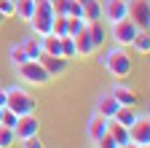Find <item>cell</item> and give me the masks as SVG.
I'll use <instances>...</instances> for the list:
<instances>
[{
	"label": "cell",
	"mask_w": 150,
	"mask_h": 148,
	"mask_svg": "<svg viewBox=\"0 0 150 148\" xmlns=\"http://www.w3.org/2000/svg\"><path fill=\"white\" fill-rule=\"evenodd\" d=\"M97 65L102 70H107L112 78H129L131 70H134V57L123 46H110L105 54L97 57Z\"/></svg>",
	"instance_id": "obj_1"
},
{
	"label": "cell",
	"mask_w": 150,
	"mask_h": 148,
	"mask_svg": "<svg viewBox=\"0 0 150 148\" xmlns=\"http://www.w3.org/2000/svg\"><path fill=\"white\" fill-rule=\"evenodd\" d=\"M6 92H8L6 108H8V110H13L16 116H27V113H35V110H38V100L30 94L24 86L13 84V86H6Z\"/></svg>",
	"instance_id": "obj_2"
},
{
	"label": "cell",
	"mask_w": 150,
	"mask_h": 148,
	"mask_svg": "<svg viewBox=\"0 0 150 148\" xmlns=\"http://www.w3.org/2000/svg\"><path fill=\"white\" fill-rule=\"evenodd\" d=\"M13 70H16V76L22 78L24 84H30V86H46V84H51V76L40 65V59H27L24 65H19Z\"/></svg>",
	"instance_id": "obj_3"
},
{
	"label": "cell",
	"mask_w": 150,
	"mask_h": 148,
	"mask_svg": "<svg viewBox=\"0 0 150 148\" xmlns=\"http://www.w3.org/2000/svg\"><path fill=\"white\" fill-rule=\"evenodd\" d=\"M137 32H139V27H137L134 22H131L129 16H126V19H121V22H112L107 35H110L112 41H115V46H123V49H129Z\"/></svg>",
	"instance_id": "obj_4"
},
{
	"label": "cell",
	"mask_w": 150,
	"mask_h": 148,
	"mask_svg": "<svg viewBox=\"0 0 150 148\" xmlns=\"http://www.w3.org/2000/svg\"><path fill=\"white\" fill-rule=\"evenodd\" d=\"M110 94L115 97L118 105H126V108H137V100H139L134 86H131L126 78H115V84L110 86Z\"/></svg>",
	"instance_id": "obj_5"
},
{
	"label": "cell",
	"mask_w": 150,
	"mask_h": 148,
	"mask_svg": "<svg viewBox=\"0 0 150 148\" xmlns=\"http://www.w3.org/2000/svg\"><path fill=\"white\" fill-rule=\"evenodd\" d=\"M129 137L134 145H150V121H147V110L137 113V121L129 127Z\"/></svg>",
	"instance_id": "obj_6"
},
{
	"label": "cell",
	"mask_w": 150,
	"mask_h": 148,
	"mask_svg": "<svg viewBox=\"0 0 150 148\" xmlns=\"http://www.w3.org/2000/svg\"><path fill=\"white\" fill-rule=\"evenodd\" d=\"M126 16L139 30H147L150 27V3L147 0H129V14Z\"/></svg>",
	"instance_id": "obj_7"
},
{
	"label": "cell",
	"mask_w": 150,
	"mask_h": 148,
	"mask_svg": "<svg viewBox=\"0 0 150 148\" xmlns=\"http://www.w3.org/2000/svg\"><path fill=\"white\" fill-rule=\"evenodd\" d=\"M13 132H16V140L22 143L32 135H40V119H38L35 113H27V116H19L16 127H13Z\"/></svg>",
	"instance_id": "obj_8"
},
{
	"label": "cell",
	"mask_w": 150,
	"mask_h": 148,
	"mask_svg": "<svg viewBox=\"0 0 150 148\" xmlns=\"http://www.w3.org/2000/svg\"><path fill=\"white\" fill-rule=\"evenodd\" d=\"M126 14H129V0H105L102 3V22L107 24L126 19Z\"/></svg>",
	"instance_id": "obj_9"
},
{
	"label": "cell",
	"mask_w": 150,
	"mask_h": 148,
	"mask_svg": "<svg viewBox=\"0 0 150 148\" xmlns=\"http://www.w3.org/2000/svg\"><path fill=\"white\" fill-rule=\"evenodd\" d=\"M40 65L46 67V73H48L51 81H54V78H59V76L67 73L70 59H64V57H51V54H40Z\"/></svg>",
	"instance_id": "obj_10"
},
{
	"label": "cell",
	"mask_w": 150,
	"mask_h": 148,
	"mask_svg": "<svg viewBox=\"0 0 150 148\" xmlns=\"http://www.w3.org/2000/svg\"><path fill=\"white\" fill-rule=\"evenodd\" d=\"M107 121H110V119H105V116H99V113H91V119L86 121V137H88L91 143H97L102 135H107Z\"/></svg>",
	"instance_id": "obj_11"
},
{
	"label": "cell",
	"mask_w": 150,
	"mask_h": 148,
	"mask_svg": "<svg viewBox=\"0 0 150 148\" xmlns=\"http://www.w3.org/2000/svg\"><path fill=\"white\" fill-rule=\"evenodd\" d=\"M118 102H115V97L110 94V92H102V94L97 97V105H94V113H99V116H105V119H112L118 113Z\"/></svg>",
	"instance_id": "obj_12"
},
{
	"label": "cell",
	"mask_w": 150,
	"mask_h": 148,
	"mask_svg": "<svg viewBox=\"0 0 150 148\" xmlns=\"http://www.w3.org/2000/svg\"><path fill=\"white\" fill-rule=\"evenodd\" d=\"M72 41H75V51H78V57H81V59H83V57H91V54L97 51V49H94V43H91V35H88L86 27H83L81 32H75V35H72Z\"/></svg>",
	"instance_id": "obj_13"
},
{
	"label": "cell",
	"mask_w": 150,
	"mask_h": 148,
	"mask_svg": "<svg viewBox=\"0 0 150 148\" xmlns=\"http://www.w3.org/2000/svg\"><path fill=\"white\" fill-rule=\"evenodd\" d=\"M86 30H88V35H91V43H94V49H102L105 43H107V38H110V35H107V27L102 24V22H88L86 24Z\"/></svg>",
	"instance_id": "obj_14"
},
{
	"label": "cell",
	"mask_w": 150,
	"mask_h": 148,
	"mask_svg": "<svg viewBox=\"0 0 150 148\" xmlns=\"http://www.w3.org/2000/svg\"><path fill=\"white\" fill-rule=\"evenodd\" d=\"M107 135L115 140L118 145H131V137H129V127H123V124H118V121H107Z\"/></svg>",
	"instance_id": "obj_15"
},
{
	"label": "cell",
	"mask_w": 150,
	"mask_h": 148,
	"mask_svg": "<svg viewBox=\"0 0 150 148\" xmlns=\"http://www.w3.org/2000/svg\"><path fill=\"white\" fill-rule=\"evenodd\" d=\"M22 49L30 59H40L43 54V46H40V35H27V38L22 41Z\"/></svg>",
	"instance_id": "obj_16"
},
{
	"label": "cell",
	"mask_w": 150,
	"mask_h": 148,
	"mask_svg": "<svg viewBox=\"0 0 150 148\" xmlns=\"http://www.w3.org/2000/svg\"><path fill=\"white\" fill-rule=\"evenodd\" d=\"M40 46H43V54H51V57H62V46H59V35H43L40 38Z\"/></svg>",
	"instance_id": "obj_17"
},
{
	"label": "cell",
	"mask_w": 150,
	"mask_h": 148,
	"mask_svg": "<svg viewBox=\"0 0 150 148\" xmlns=\"http://www.w3.org/2000/svg\"><path fill=\"white\" fill-rule=\"evenodd\" d=\"M131 49H134L139 57H147V51H150V32L147 30H139L134 35V41H131Z\"/></svg>",
	"instance_id": "obj_18"
},
{
	"label": "cell",
	"mask_w": 150,
	"mask_h": 148,
	"mask_svg": "<svg viewBox=\"0 0 150 148\" xmlns=\"http://www.w3.org/2000/svg\"><path fill=\"white\" fill-rule=\"evenodd\" d=\"M83 19L86 22H102V0H88L83 6Z\"/></svg>",
	"instance_id": "obj_19"
},
{
	"label": "cell",
	"mask_w": 150,
	"mask_h": 148,
	"mask_svg": "<svg viewBox=\"0 0 150 148\" xmlns=\"http://www.w3.org/2000/svg\"><path fill=\"white\" fill-rule=\"evenodd\" d=\"M16 19H22V22H30L32 16H35V0H16Z\"/></svg>",
	"instance_id": "obj_20"
},
{
	"label": "cell",
	"mask_w": 150,
	"mask_h": 148,
	"mask_svg": "<svg viewBox=\"0 0 150 148\" xmlns=\"http://www.w3.org/2000/svg\"><path fill=\"white\" fill-rule=\"evenodd\" d=\"M112 121H118V124H123V127H131V124L137 121V108H126V105H121L118 113L112 116Z\"/></svg>",
	"instance_id": "obj_21"
},
{
	"label": "cell",
	"mask_w": 150,
	"mask_h": 148,
	"mask_svg": "<svg viewBox=\"0 0 150 148\" xmlns=\"http://www.w3.org/2000/svg\"><path fill=\"white\" fill-rule=\"evenodd\" d=\"M30 57L24 54V49H22V43H11L8 46V62L13 65V67H19V65H24Z\"/></svg>",
	"instance_id": "obj_22"
},
{
	"label": "cell",
	"mask_w": 150,
	"mask_h": 148,
	"mask_svg": "<svg viewBox=\"0 0 150 148\" xmlns=\"http://www.w3.org/2000/svg\"><path fill=\"white\" fill-rule=\"evenodd\" d=\"M59 46H62V57H64V59H78V51H75L72 35H62V38H59Z\"/></svg>",
	"instance_id": "obj_23"
},
{
	"label": "cell",
	"mask_w": 150,
	"mask_h": 148,
	"mask_svg": "<svg viewBox=\"0 0 150 148\" xmlns=\"http://www.w3.org/2000/svg\"><path fill=\"white\" fill-rule=\"evenodd\" d=\"M19 140H16V132L11 127H3L0 124V148H13Z\"/></svg>",
	"instance_id": "obj_24"
},
{
	"label": "cell",
	"mask_w": 150,
	"mask_h": 148,
	"mask_svg": "<svg viewBox=\"0 0 150 148\" xmlns=\"http://www.w3.org/2000/svg\"><path fill=\"white\" fill-rule=\"evenodd\" d=\"M51 32L59 35V38H62V35H67V16H64V14H56L54 19H51Z\"/></svg>",
	"instance_id": "obj_25"
},
{
	"label": "cell",
	"mask_w": 150,
	"mask_h": 148,
	"mask_svg": "<svg viewBox=\"0 0 150 148\" xmlns=\"http://www.w3.org/2000/svg\"><path fill=\"white\" fill-rule=\"evenodd\" d=\"M88 22L83 19V16H67V35H75V32H81Z\"/></svg>",
	"instance_id": "obj_26"
},
{
	"label": "cell",
	"mask_w": 150,
	"mask_h": 148,
	"mask_svg": "<svg viewBox=\"0 0 150 148\" xmlns=\"http://www.w3.org/2000/svg\"><path fill=\"white\" fill-rule=\"evenodd\" d=\"M16 121H19V116L13 113V110H8V108H3V116H0V124H3V127H16Z\"/></svg>",
	"instance_id": "obj_27"
},
{
	"label": "cell",
	"mask_w": 150,
	"mask_h": 148,
	"mask_svg": "<svg viewBox=\"0 0 150 148\" xmlns=\"http://www.w3.org/2000/svg\"><path fill=\"white\" fill-rule=\"evenodd\" d=\"M0 14H3L6 19H11L16 14V0H0Z\"/></svg>",
	"instance_id": "obj_28"
},
{
	"label": "cell",
	"mask_w": 150,
	"mask_h": 148,
	"mask_svg": "<svg viewBox=\"0 0 150 148\" xmlns=\"http://www.w3.org/2000/svg\"><path fill=\"white\" fill-rule=\"evenodd\" d=\"M22 148H46V143L40 140V135H32V137L22 140Z\"/></svg>",
	"instance_id": "obj_29"
},
{
	"label": "cell",
	"mask_w": 150,
	"mask_h": 148,
	"mask_svg": "<svg viewBox=\"0 0 150 148\" xmlns=\"http://www.w3.org/2000/svg\"><path fill=\"white\" fill-rule=\"evenodd\" d=\"M94 145H97V148H118V143L112 140L110 135H102V137H99L97 143H94Z\"/></svg>",
	"instance_id": "obj_30"
},
{
	"label": "cell",
	"mask_w": 150,
	"mask_h": 148,
	"mask_svg": "<svg viewBox=\"0 0 150 148\" xmlns=\"http://www.w3.org/2000/svg\"><path fill=\"white\" fill-rule=\"evenodd\" d=\"M67 16H83V6H81V3H75V0H70V6H67Z\"/></svg>",
	"instance_id": "obj_31"
},
{
	"label": "cell",
	"mask_w": 150,
	"mask_h": 148,
	"mask_svg": "<svg viewBox=\"0 0 150 148\" xmlns=\"http://www.w3.org/2000/svg\"><path fill=\"white\" fill-rule=\"evenodd\" d=\"M6 100H8V92L6 86H0V108H6Z\"/></svg>",
	"instance_id": "obj_32"
},
{
	"label": "cell",
	"mask_w": 150,
	"mask_h": 148,
	"mask_svg": "<svg viewBox=\"0 0 150 148\" xmlns=\"http://www.w3.org/2000/svg\"><path fill=\"white\" fill-rule=\"evenodd\" d=\"M3 24H6V16H3V14H0V27H3Z\"/></svg>",
	"instance_id": "obj_33"
},
{
	"label": "cell",
	"mask_w": 150,
	"mask_h": 148,
	"mask_svg": "<svg viewBox=\"0 0 150 148\" xmlns=\"http://www.w3.org/2000/svg\"><path fill=\"white\" fill-rule=\"evenodd\" d=\"M0 116H3V108H0Z\"/></svg>",
	"instance_id": "obj_34"
},
{
	"label": "cell",
	"mask_w": 150,
	"mask_h": 148,
	"mask_svg": "<svg viewBox=\"0 0 150 148\" xmlns=\"http://www.w3.org/2000/svg\"><path fill=\"white\" fill-rule=\"evenodd\" d=\"M118 148H126V145H118Z\"/></svg>",
	"instance_id": "obj_35"
}]
</instances>
